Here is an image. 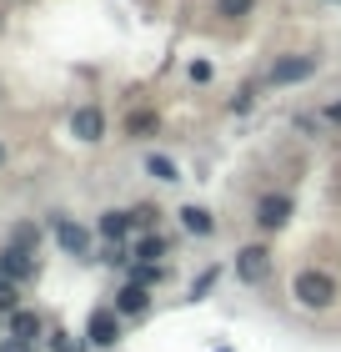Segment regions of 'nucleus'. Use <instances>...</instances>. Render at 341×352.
Wrapping results in <instances>:
<instances>
[{
    "label": "nucleus",
    "mask_w": 341,
    "mask_h": 352,
    "mask_svg": "<svg viewBox=\"0 0 341 352\" xmlns=\"http://www.w3.org/2000/svg\"><path fill=\"white\" fill-rule=\"evenodd\" d=\"M171 272H166V262H131V282H141V287H156V282H166Z\"/></svg>",
    "instance_id": "dca6fc26"
},
{
    "label": "nucleus",
    "mask_w": 341,
    "mask_h": 352,
    "mask_svg": "<svg viewBox=\"0 0 341 352\" xmlns=\"http://www.w3.org/2000/svg\"><path fill=\"white\" fill-rule=\"evenodd\" d=\"M291 212H296V201H291L286 191H271V197L256 201V227H261V232H281L291 221Z\"/></svg>",
    "instance_id": "20e7f679"
},
{
    "label": "nucleus",
    "mask_w": 341,
    "mask_h": 352,
    "mask_svg": "<svg viewBox=\"0 0 341 352\" xmlns=\"http://www.w3.org/2000/svg\"><path fill=\"white\" fill-rule=\"evenodd\" d=\"M331 6H341V0H331Z\"/></svg>",
    "instance_id": "c85d7f7f"
},
{
    "label": "nucleus",
    "mask_w": 341,
    "mask_h": 352,
    "mask_svg": "<svg viewBox=\"0 0 341 352\" xmlns=\"http://www.w3.org/2000/svg\"><path fill=\"white\" fill-rule=\"evenodd\" d=\"M271 267H276V257H271L266 242H251V247L236 252V282H246V287H261L271 277Z\"/></svg>",
    "instance_id": "7ed1b4c3"
},
{
    "label": "nucleus",
    "mask_w": 341,
    "mask_h": 352,
    "mask_svg": "<svg viewBox=\"0 0 341 352\" xmlns=\"http://www.w3.org/2000/svg\"><path fill=\"white\" fill-rule=\"evenodd\" d=\"M251 10H256V0H216V15H226V21H246Z\"/></svg>",
    "instance_id": "a211bd4d"
},
{
    "label": "nucleus",
    "mask_w": 341,
    "mask_h": 352,
    "mask_svg": "<svg viewBox=\"0 0 341 352\" xmlns=\"http://www.w3.org/2000/svg\"><path fill=\"white\" fill-rule=\"evenodd\" d=\"M51 232H56V242H60V252H66V257H91V232L80 227V221L56 217V221H51Z\"/></svg>",
    "instance_id": "423d86ee"
},
{
    "label": "nucleus",
    "mask_w": 341,
    "mask_h": 352,
    "mask_svg": "<svg viewBox=\"0 0 341 352\" xmlns=\"http://www.w3.org/2000/svg\"><path fill=\"white\" fill-rule=\"evenodd\" d=\"M316 71H321V56H311V51H291V56H276V60H271L266 86H301V81H311Z\"/></svg>",
    "instance_id": "f03ea898"
},
{
    "label": "nucleus",
    "mask_w": 341,
    "mask_h": 352,
    "mask_svg": "<svg viewBox=\"0 0 341 352\" xmlns=\"http://www.w3.org/2000/svg\"><path fill=\"white\" fill-rule=\"evenodd\" d=\"M121 317H141L145 307H151V287H141V282H126L121 292H116V302H110Z\"/></svg>",
    "instance_id": "1a4fd4ad"
},
{
    "label": "nucleus",
    "mask_w": 341,
    "mask_h": 352,
    "mask_svg": "<svg viewBox=\"0 0 341 352\" xmlns=\"http://www.w3.org/2000/svg\"><path fill=\"white\" fill-rule=\"evenodd\" d=\"M0 312H21V292H15V282L0 277Z\"/></svg>",
    "instance_id": "6ab92c4d"
},
{
    "label": "nucleus",
    "mask_w": 341,
    "mask_h": 352,
    "mask_svg": "<svg viewBox=\"0 0 341 352\" xmlns=\"http://www.w3.org/2000/svg\"><path fill=\"white\" fill-rule=\"evenodd\" d=\"M71 136L95 146V141H106V111L101 106H75L71 111Z\"/></svg>",
    "instance_id": "39448f33"
},
{
    "label": "nucleus",
    "mask_w": 341,
    "mask_h": 352,
    "mask_svg": "<svg viewBox=\"0 0 341 352\" xmlns=\"http://www.w3.org/2000/svg\"><path fill=\"white\" fill-rule=\"evenodd\" d=\"M145 176H156V182H181V166H176L166 151H151L145 156Z\"/></svg>",
    "instance_id": "4468645a"
},
{
    "label": "nucleus",
    "mask_w": 341,
    "mask_h": 352,
    "mask_svg": "<svg viewBox=\"0 0 341 352\" xmlns=\"http://www.w3.org/2000/svg\"><path fill=\"white\" fill-rule=\"evenodd\" d=\"M176 217H181V227H186L191 236H211V232H216V217H211L206 206H196V201H186Z\"/></svg>",
    "instance_id": "9b49d317"
},
{
    "label": "nucleus",
    "mask_w": 341,
    "mask_h": 352,
    "mask_svg": "<svg viewBox=\"0 0 341 352\" xmlns=\"http://www.w3.org/2000/svg\"><path fill=\"white\" fill-rule=\"evenodd\" d=\"M191 81H196V86L211 81V60H191Z\"/></svg>",
    "instance_id": "393cba45"
},
{
    "label": "nucleus",
    "mask_w": 341,
    "mask_h": 352,
    "mask_svg": "<svg viewBox=\"0 0 341 352\" xmlns=\"http://www.w3.org/2000/svg\"><path fill=\"white\" fill-rule=\"evenodd\" d=\"M0 277L5 282H30L36 277V252H21V247H0Z\"/></svg>",
    "instance_id": "6e6552de"
},
{
    "label": "nucleus",
    "mask_w": 341,
    "mask_h": 352,
    "mask_svg": "<svg viewBox=\"0 0 341 352\" xmlns=\"http://www.w3.org/2000/svg\"><path fill=\"white\" fill-rule=\"evenodd\" d=\"M86 338H91L95 347H116V338H121V312H116V307H95V312L86 317Z\"/></svg>",
    "instance_id": "0eeeda50"
},
{
    "label": "nucleus",
    "mask_w": 341,
    "mask_h": 352,
    "mask_svg": "<svg viewBox=\"0 0 341 352\" xmlns=\"http://www.w3.org/2000/svg\"><path fill=\"white\" fill-rule=\"evenodd\" d=\"M10 338H21V342H30V347H36V342L45 338V322H40V312H30V307L10 312Z\"/></svg>",
    "instance_id": "9d476101"
},
{
    "label": "nucleus",
    "mask_w": 341,
    "mask_h": 352,
    "mask_svg": "<svg viewBox=\"0 0 341 352\" xmlns=\"http://www.w3.org/2000/svg\"><path fill=\"white\" fill-rule=\"evenodd\" d=\"M136 221H131V212H101V221H95V232L106 236V242H126V232H131Z\"/></svg>",
    "instance_id": "f8f14e48"
},
{
    "label": "nucleus",
    "mask_w": 341,
    "mask_h": 352,
    "mask_svg": "<svg viewBox=\"0 0 341 352\" xmlns=\"http://www.w3.org/2000/svg\"><path fill=\"white\" fill-rule=\"evenodd\" d=\"M251 106H256V86H241V91L231 96V111L241 116V111H251Z\"/></svg>",
    "instance_id": "5701e85b"
},
{
    "label": "nucleus",
    "mask_w": 341,
    "mask_h": 352,
    "mask_svg": "<svg viewBox=\"0 0 341 352\" xmlns=\"http://www.w3.org/2000/svg\"><path fill=\"white\" fill-rule=\"evenodd\" d=\"M0 352H36V347L21 342V338H5V342H0Z\"/></svg>",
    "instance_id": "a878e982"
},
{
    "label": "nucleus",
    "mask_w": 341,
    "mask_h": 352,
    "mask_svg": "<svg viewBox=\"0 0 341 352\" xmlns=\"http://www.w3.org/2000/svg\"><path fill=\"white\" fill-rule=\"evenodd\" d=\"M10 247L36 252V247H40V227H36V221H15V227H10Z\"/></svg>",
    "instance_id": "f3484780"
},
{
    "label": "nucleus",
    "mask_w": 341,
    "mask_h": 352,
    "mask_svg": "<svg viewBox=\"0 0 341 352\" xmlns=\"http://www.w3.org/2000/svg\"><path fill=\"white\" fill-rule=\"evenodd\" d=\"M216 277H221V272H216V267H206V272H201V277H196V282H191V297H206V292H211V287H216Z\"/></svg>",
    "instance_id": "412c9836"
},
{
    "label": "nucleus",
    "mask_w": 341,
    "mask_h": 352,
    "mask_svg": "<svg viewBox=\"0 0 341 352\" xmlns=\"http://www.w3.org/2000/svg\"><path fill=\"white\" fill-rule=\"evenodd\" d=\"M156 126H161V116H156L151 106H141V111H131V116H126V136L145 141V136H156Z\"/></svg>",
    "instance_id": "ddd939ff"
},
{
    "label": "nucleus",
    "mask_w": 341,
    "mask_h": 352,
    "mask_svg": "<svg viewBox=\"0 0 341 352\" xmlns=\"http://www.w3.org/2000/svg\"><path fill=\"white\" fill-rule=\"evenodd\" d=\"M291 297H296L301 307H311V312H327L336 302V277L321 272V267H301L296 277H291Z\"/></svg>",
    "instance_id": "f257e3e1"
},
{
    "label": "nucleus",
    "mask_w": 341,
    "mask_h": 352,
    "mask_svg": "<svg viewBox=\"0 0 341 352\" xmlns=\"http://www.w3.org/2000/svg\"><path fill=\"white\" fill-rule=\"evenodd\" d=\"M0 166H5V141H0Z\"/></svg>",
    "instance_id": "bb28decb"
},
{
    "label": "nucleus",
    "mask_w": 341,
    "mask_h": 352,
    "mask_svg": "<svg viewBox=\"0 0 341 352\" xmlns=\"http://www.w3.org/2000/svg\"><path fill=\"white\" fill-rule=\"evenodd\" d=\"M321 126H341V101H327V106H321Z\"/></svg>",
    "instance_id": "b1692460"
},
{
    "label": "nucleus",
    "mask_w": 341,
    "mask_h": 352,
    "mask_svg": "<svg viewBox=\"0 0 341 352\" xmlns=\"http://www.w3.org/2000/svg\"><path fill=\"white\" fill-rule=\"evenodd\" d=\"M216 352H231V347H216Z\"/></svg>",
    "instance_id": "cd10ccee"
},
{
    "label": "nucleus",
    "mask_w": 341,
    "mask_h": 352,
    "mask_svg": "<svg viewBox=\"0 0 341 352\" xmlns=\"http://www.w3.org/2000/svg\"><path fill=\"white\" fill-rule=\"evenodd\" d=\"M166 252H171V242H166V236H161V232H145L141 242H136V262H161Z\"/></svg>",
    "instance_id": "2eb2a0df"
},
{
    "label": "nucleus",
    "mask_w": 341,
    "mask_h": 352,
    "mask_svg": "<svg viewBox=\"0 0 341 352\" xmlns=\"http://www.w3.org/2000/svg\"><path fill=\"white\" fill-rule=\"evenodd\" d=\"M131 221H136V227H145V232H151L156 221H161V212H156V206H131Z\"/></svg>",
    "instance_id": "4be33fe9"
},
{
    "label": "nucleus",
    "mask_w": 341,
    "mask_h": 352,
    "mask_svg": "<svg viewBox=\"0 0 341 352\" xmlns=\"http://www.w3.org/2000/svg\"><path fill=\"white\" fill-rule=\"evenodd\" d=\"M51 352H86V342L71 338V332H51Z\"/></svg>",
    "instance_id": "aec40b11"
}]
</instances>
